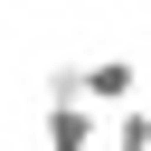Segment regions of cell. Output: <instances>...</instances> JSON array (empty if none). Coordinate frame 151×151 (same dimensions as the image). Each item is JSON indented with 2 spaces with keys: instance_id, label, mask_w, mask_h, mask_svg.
Masks as SVG:
<instances>
[{
  "instance_id": "1",
  "label": "cell",
  "mask_w": 151,
  "mask_h": 151,
  "mask_svg": "<svg viewBox=\"0 0 151 151\" xmlns=\"http://www.w3.org/2000/svg\"><path fill=\"white\" fill-rule=\"evenodd\" d=\"M76 94H85V104H132V94H142V66H132V57H85V66H76Z\"/></svg>"
},
{
  "instance_id": "2",
  "label": "cell",
  "mask_w": 151,
  "mask_h": 151,
  "mask_svg": "<svg viewBox=\"0 0 151 151\" xmlns=\"http://www.w3.org/2000/svg\"><path fill=\"white\" fill-rule=\"evenodd\" d=\"M94 142H104L94 104L85 94H47V151H94Z\"/></svg>"
},
{
  "instance_id": "3",
  "label": "cell",
  "mask_w": 151,
  "mask_h": 151,
  "mask_svg": "<svg viewBox=\"0 0 151 151\" xmlns=\"http://www.w3.org/2000/svg\"><path fill=\"white\" fill-rule=\"evenodd\" d=\"M113 151H151V104H123L113 113Z\"/></svg>"
},
{
  "instance_id": "4",
  "label": "cell",
  "mask_w": 151,
  "mask_h": 151,
  "mask_svg": "<svg viewBox=\"0 0 151 151\" xmlns=\"http://www.w3.org/2000/svg\"><path fill=\"white\" fill-rule=\"evenodd\" d=\"M0 151H9V142H0Z\"/></svg>"
}]
</instances>
